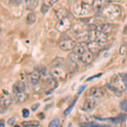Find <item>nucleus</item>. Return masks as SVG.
<instances>
[{"label": "nucleus", "instance_id": "obj_26", "mask_svg": "<svg viewBox=\"0 0 127 127\" xmlns=\"http://www.w3.org/2000/svg\"><path fill=\"white\" fill-rule=\"evenodd\" d=\"M21 125L23 126H28V127H31V126H40V122L37 121V120H28V121H23L21 123Z\"/></svg>", "mask_w": 127, "mask_h": 127}, {"label": "nucleus", "instance_id": "obj_30", "mask_svg": "<svg viewBox=\"0 0 127 127\" xmlns=\"http://www.w3.org/2000/svg\"><path fill=\"white\" fill-rule=\"evenodd\" d=\"M120 107L123 111L127 112V100H124V101H122L120 104Z\"/></svg>", "mask_w": 127, "mask_h": 127}, {"label": "nucleus", "instance_id": "obj_22", "mask_svg": "<svg viewBox=\"0 0 127 127\" xmlns=\"http://www.w3.org/2000/svg\"><path fill=\"white\" fill-rule=\"evenodd\" d=\"M68 59H69V60H70V61H72L73 63L76 64H79L81 61L80 55L77 54L76 53H75V52L70 53V54L68 55Z\"/></svg>", "mask_w": 127, "mask_h": 127}, {"label": "nucleus", "instance_id": "obj_43", "mask_svg": "<svg viewBox=\"0 0 127 127\" xmlns=\"http://www.w3.org/2000/svg\"><path fill=\"white\" fill-rule=\"evenodd\" d=\"M69 1L70 2V3H75V2H77L78 0H69Z\"/></svg>", "mask_w": 127, "mask_h": 127}, {"label": "nucleus", "instance_id": "obj_20", "mask_svg": "<svg viewBox=\"0 0 127 127\" xmlns=\"http://www.w3.org/2000/svg\"><path fill=\"white\" fill-rule=\"evenodd\" d=\"M55 15L58 20L64 19V18H66L69 16V11L65 8H59V9L55 11Z\"/></svg>", "mask_w": 127, "mask_h": 127}, {"label": "nucleus", "instance_id": "obj_12", "mask_svg": "<svg viewBox=\"0 0 127 127\" xmlns=\"http://www.w3.org/2000/svg\"><path fill=\"white\" fill-rule=\"evenodd\" d=\"M116 28H117V26L113 24H100L97 25V29L96 30L101 31V32L108 35L109 33H111L112 32H114Z\"/></svg>", "mask_w": 127, "mask_h": 127}, {"label": "nucleus", "instance_id": "obj_6", "mask_svg": "<svg viewBox=\"0 0 127 127\" xmlns=\"http://www.w3.org/2000/svg\"><path fill=\"white\" fill-rule=\"evenodd\" d=\"M72 26V24H71L70 20L69 19L68 17L64 18V19L59 20V21L57 22L56 25H55V28L56 30L59 32H66L69 31V29Z\"/></svg>", "mask_w": 127, "mask_h": 127}, {"label": "nucleus", "instance_id": "obj_4", "mask_svg": "<svg viewBox=\"0 0 127 127\" xmlns=\"http://www.w3.org/2000/svg\"><path fill=\"white\" fill-rule=\"evenodd\" d=\"M89 40L90 41H96V42H106L108 40V35L98 30H89Z\"/></svg>", "mask_w": 127, "mask_h": 127}, {"label": "nucleus", "instance_id": "obj_42", "mask_svg": "<svg viewBox=\"0 0 127 127\" xmlns=\"http://www.w3.org/2000/svg\"><path fill=\"white\" fill-rule=\"evenodd\" d=\"M127 33V25L125 26V29H124V34H126Z\"/></svg>", "mask_w": 127, "mask_h": 127}, {"label": "nucleus", "instance_id": "obj_19", "mask_svg": "<svg viewBox=\"0 0 127 127\" xmlns=\"http://www.w3.org/2000/svg\"><path fill=\"white\" fill-rule=\"evenodd\" d=\"M41 78V72L39 70H36V69H34L32 73H31V76H30V81L32 84L33 85H36L40 81Z\"/></svg>", "mask_w": 127, "mask_h": 127}, {"label": "nucleus", "instance_id": "obj_29", "mask_svg": "<svg viewBox=\"0 0 127 127\" xmlns=\"http://www.w3.org/2000/svg\"><path fill=\"white\" fill-rule=\"evenodd\" d=\"M59 125H60V120H59V119H54V120H53L52 121L49 122L48 126H50V127H58V126H59Z\"/></svg>", "mask_w": 127, "mask_h": 127}, {"label": "nucleus", "instance_id": "obj_34", "mask_svg": "<svg viewBox=\"0 0 127 127\" xmlns=\"http://www.w3.org/2000/svg\"><path fill=\"white\" fill-rule=\"evenodd\" d=\"M81 126H98L97 124L94 122H90V123H83L81 124Z\"/></svg>", "mask_w": 127, "mask_h": 127}, {"label": "nucleus", "instance_id": "obj_16", "mask_svg": "<svg viewBox=\"0 0 127 127\" xmlns=\"http://www.w3.org/2000/svg\"><path fill=\"white\" fill-rule=\"evenodd\" d=\"M75 40L80 42H86L87 41L89 40V33H88L87 31L83 30L76 35H75Z\"/></svg>", "mask_w": 127, "mask_h": 127}, {"label": "nucleus", "instance_id": "obj_11", "mask_svg": "<svg viewBox=\"0 0 127 127\" xmlns=\"http://www.w3.org/2000/svg\"><path fill=\"white\" fill-rule=\"evenodd\" d=\"M12 103V97L9 93H3L0 95V107L6 109Z\"/></svg>", "mask_w": 127, "mask_h": 127}, {"label": "nucleus", "instance_id": "obj_15", "mask_svg": "<svg viewBox=\"0 0 127 127\" xmlns=\"http://www.w3.org/2000/svg\"><path fill=\"white\" fill-rule=\"evenodd\" d=\"M15 99L17 103H25L29 99V95L26 92H20V93H15Z\"/></svg>", "mask_w": 127, "mask_h": 127}, {"label": "nucleus", "instance_id": "obj_25", "mask_svg": "<svg viewBox=\"0 0 127 127\" xmlns=\"http://www.w3.org/2000/svg\"><path fill=\"white\" fill-rule=\"evenodd\" d=\"M87 49V46L85 47V46L81 45V44H79V45L76 44V46H75V48H74V49H73V52H75V53H76L77 54L81 55V54H83V53L85 52Z\"/></svg>", "mask_w": 127, "mask_h": 127}, {"label": "nucleus", "instance_id": "obj_32", "mask_svg": "<svg viewBox=\"0 0 127 127\" xmlns=\"http://www.w3.org/2000/svg\"><path fill=\"white\" fill-rule=\"evenodd\" d=\"M22 115H23L24 118H27L29 116V110L27 108H23V110H22Z\"/></svg>", "mask_w": 127, "mask_h": 127}, {"label": "nucleus", "instance_id": "obj_3", "mask_svg": "<svg viewBox=\"0 0 127 127\" xmlns=\"http://www.w3.org/2000/svg\"><path fill=\"white\" fill-rule=\"evenodd\" d=\"M72 10L74 14H75L78 16H85L89 15L90 13H92L93 9H92V5L85 3L83 2H75L72 6Z\"/></svg>", "mask_w": 127, "mask_h": 127}, {"label": "nucleus", "instance_id": "obj_44", "mask_svg": "<svg viewBox=\"0 0 127 127\" xmlns=\"http://www.w3.org/2000/svg\"><path fill=\"white\" fill-rule=\"evenodd\" d=\"M0 43H1V41H0Z\"/></svg>", "mask_w": 127, "mask_h": 127}, {"label": "nucleus", "instance_id": "obj_36", "mask_svg": "<svg viewBox=\"0 0 127 127\" xmlns=\"http://www.w3.org/2000/svg\"><path fill=\"white\" fill-rule=\"evenodd\" d=\"M40 106V104L39 103H35L33 104V105L32 106V111H36V109H37V108Z\"/></svg>", "mask_w": 127, "mask_h": 127}, {"label": "nucleus", "instance_id": "obj_40", "mask_svg": "<svg viewBox=\"0 0 127 127\" xmlns=\"http://www.w3.org/2000/svg\"><path fill=\"white\" fill-rule=\"evenodd\" d=\"M0 126H4V120H0Z\"/></svg>", "mask_w": 127, "mask_h": 127}, {"label": "nucleus", "instance_id": "obj_23", "mask_svg": "<svg viewBox=\"0 0 127 127\" xmlns=\"http://www.w3.org/2000/svg\"><path fill=\"white\" fill-rule=\"evenodd\" d=\"M36 15L34 12H31L26 16V24L27 25H32L36 22Z\"/></svg>", "mask_w": 127, "mask_h": 127}, {"label": "nucleus", "instance_id": "obj_1", "mask_svg": "<svg viewBox=\"0 0 127 127\" xmlns=\"http://www.w3.org/2000/svg\"><path fill=\"white\" fill-rule=\"evenodd\" d=\"M102 15L107 20H120L122 15V9L120 5L111 3L104 7L102 11Z\"/></svg>", "mask_w": 127, "mask_h": 127}, {"label": "nucleus", "instance_id": "obj_18", "mask_svg": "<svg viewBox=\"0 0 127 127\" xmlns=\"http://www.w3.org/2000/svg\"><path fill=\"white\" fill-rule=\"evenodd\" d=\"M26 84H25L23 81H16V82L14 84V86H13L14 93H20V92H26Z\"/></svg>", "mask_w": 127, "mask_h": 127}, {"label": "nucleus", "instance_id": "obj_41", "mask_svg": "<svg viewBox=\"0 0 127 127\" xmlns=\"http://www.w3.org/2000/svg\"><path fill=\"white\" fill-rule=\"evenodd\" d=\"M108 2H112V3H114V2H120L121 0H108Z\"/></svg>", "mask_w": 127, "mask_h": 127}, {"label": "nucleus", "instance_id": "obj_5", "mask_svg": "<svg viewBox=\"0 0 127 127\" xmlns=\"http://www.w3.org/2000/svg\"><path fill=\"white\" fill-rule=\"evenodd\" d=\"M97 105V100L96 97H93V96H87L82 100L81 103V108H82L84 111H91Z\"/></svg>", "mask_w": 127, "mask_h": 127}, {"label": "nucleus", "instance_id": "obj_21", "mask_svg": "<svg viewBox=\"0 0 127 127\" xmlns=\"http://www.w3.org/2000/svg\"><path fill=\"white\" fill-rule=\"evenodd\" d=\"M40 0H26V9L31 11L33 10L37 7L38 3H39Z\"/></svg>", "mask_w": 127, "mask_h": 127}, {"label": "nucleus", "instance_id": "obj_31", "mask_svg": "<svg viewBox=\"0 0 127 127\" xmlns=\"http://www.w3.org/2000/svg\"><path fill=\"white\" fill-rule=\"evenodd\" d=\"M120 54L121 55H125L126 54H127V48L126 45H122L120 48Z\"/></svg>", "mask_w": 127, "mask_h": 127}, {"label": "nucleus", "instance_id": "obj_14", "mask_svg": "<svg viewBox=\"0 0 127 127\" xmlns=\"http://www.w3.org/2000/svg\"><path fill=\"white\" fill-rule=\"evenodd\" d=\"M80 57H81V62H83L86 64H89L93 60V54H92L88 49H87L83 54L80 55Z\"/></svg>", "mask_w": 127, "mask_h": 127}, {"label": "nucleus", "instance_id": "obj_37", "mask_svg": "<svg viewBox=\"0 0 127 127\" xmlns=\"http://www.w3.org/2000/svg\"><path fill=\"white\" fill-rule=\"evenodd\" d=\"M81 1L83 2V3H87V4L92 5V4H93L94 0H81Z\"/></svg>", "mask_w": 127, "mask_h": 127}, {"label": "nucleus", "instance_id": "obj_2", "mask_svg": "<svg viewBox=\"0 0 127 127\" xmlns=\"http://www.w3.org/2000/svg\"><path fill=\"white\" fill-rule=\"evenodd\" d=\"M69 72L67 68V60L64 64H50V74L53 77L56 79H65L67 73Z\"/></svg>", "mask_w": 127, "mask_h": 127}, {"label": "nucleus", "instance_id": "obj_39", "mask_svg": "<svg viewBox=\"0 0 127 127\" xmlns=\"http://www.w3.org/2000/svg\"><path fill=\"white\" fill-rule=\"evenodd\" d=\"M102 75V74H98V75H94V76H92V77H89L88 79H87V81H91L92 79H93V78H97V77H100Z\"/></svg>", "mask_w": 127, "mask_h": 127}, {"label": "nucleus", "instance_id": "obj_35", "mask_svg": "<svg viewBox=\"0 0 127 127\" xmlns=\"http://www.w3.org/2000/svg\"><path fill=\"white\" fill-rule=\"evenodd\" d=\"M15 122V117H12L9 119V120H8V124L9 125V126H12V125H14Z\"/></svg>", "mask_w": 127, "mask_h": 127}, {"label": "nucleus", "instance_id": "obj_27", "mask_svg": "<svg viewBox=\"0 0 127 127\" xmlns=\"http://www.w3.org/2000/svg\"><path fill=\"white\" fill-rule=\"evenodd\" d=\"M107 87H108V88H109V89L111 90V91L114 94H115L116 96H118V97H120V96H121V94H122V91H121V90L118 89L117 87H114V86L111 85V84H108Z\"/></svg>", "mask_w": 127, "mask_h": 127}, {"label": "nucleus", "instance_id": "obj_9", "mask_svg": "<svg viewBox=\"0 0 127 127\" xmlns=\"http://www.w3.org/2000/svg\"><path fill=\"white\" fill-rule=\"evenodd\" d=\"M108 0H94L93 4H92V9L94 13H100L103 11L106 5H107Z\"/></svg>", "mask_w": 127, "mask_h": 127}, {"label": "nucleus", "instance_id": "obj_13", "mask_svg": "<svg viewBox=\"0 0 127 127\" xmlns=\"http://www.w3.org/2000/svg\"><path fill=\"white\" fill-rule=\"evenodd\" d=\"M111 85H113L114 87H117L118 89L121 90V91H123V90H125L126 88V85H125V82L124 81L122 80L121 76H118V75H114V77H113V79L111 80Z\"/></svg>", "mask_w": 127, "mask_h": 127}, {"label": "nucleus", "instance_id": "obj_10", "mask_svg": "<svg viewBox=\"0 0 127 127\" xmlns=\"http://www.w3.org/2000/svg\"><path fill=\"white\" fill-rule=\"evenodd\" d=\"M87 49L92 54H97L98 52L103 49V45H101V42H96V41H90L87 43Z\"/></svg>", "mask_w": 127, "mask_h": 127}, {"label": "nucleus", "instance_id": "obj_17", "mask_svg": "<svg viewBox=\"0 0 127 127\" xmlns=\"http://www.w3.org/2000/svg\"><path fill=\"white\" fill-rule=\"evenodd\" d=\"M44 84L46 86V87H48L50 90H54V88L57 87L58 86V81H56V78L54 77H48L44 81Z\"/></svg>", "mask_w": 127, "mask_h": 127}, {"label": "nucleus", "instance_id": "obj_7", "mask_svg": "<svg viewBox=\"0 0 127 127\" xmlns=\"http://www.w3.org/2000/svg\"><path fill=\"white\" fill-rule=\"evenodd\" d=\"M76 46V42L70 38L61 40L59 42V48L63 51H71Z\"/></svg>", "mask_w": 127, "mask_h": 127}, {"label": "nucleus", "instance_id": "obj_28", "mask_svg": "<svg viewBox=\"0 0 127 127\" xmlns=\"http://www.w3.org/2000/svg\"><path fill=\"white\" fill-rule=\"evenodd\" d=\"M58 2V0H43V5L46 7H52L53 5Z\"/></svg>", "mask_w": 127, "mask_h": 127}, {"label": "nucleus", "instance_id": "obj_24", "mask_svg": "<svg viewBox=\"0 0 127 127\" xmlns=\"http://www.w3.org/2000/svg\"><path fill=\"white\" fill-rule=\"evenodd\" d=\"M83 30H84V27L79 24L73 25L70 29H69V31H71V32H72L74 35H76L77 33H79L80 32H81V31H83Z\"/></svg>", "mask_w": 127, "mask_h": 127}, {"label": "nucleus", "instance_id": "obj_8", "mask_svg": "<svg viewBox=\"0 0 127 127\" xmlns=\"http://www.w3.org/2000/svg\"><path fill=\"white\" fill-rule=\"evenodd\" d=\"M106 91L102 87H93L87 91V96H93L96 98H101L105 96Z\"/></svg>", "mask_w": 127, "mask_h": 127}, {"label": "nucleus", "instance_id": "obj_33", "mask_svg": "<svg viewBox=\"0 0 127 127\" xmlns=\"http://www.w3.org/2000/svg\"><path fill=\"white\" fill-rule=\"evenodd\" d=\"M75 101H76V100H75ZM75 101L74 102V103H73L72 104H71V105L69 106V107L68 108H67L66 110H65V111H64V114H68L71 111V109H72V108H74V105H75Z\"/></svg>", "mask_w": 127, "mask_h": 127}, {"label": "nucleus", "instance_id": "obj_38", "mask_svg": "<svg viewBox=\"0 0 127 127\" xmlns=\"http://www.w3.org/2000/svg\"><path fill=\"white\" fill-rule=\"evenodd\" d=\"M85 88H86V86H81V87L78 89V94H81L82 93L84 90H85Z\"/></svg>", "mask_w": 127, "mask_h": 127}]
</instances>
